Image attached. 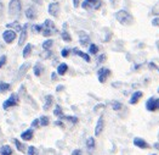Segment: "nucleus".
Returning <instances> with one entry per match:
<instances>
[{
    "instance_id": "f257e3e1",
    "label": "nucleus",
    "mask_w": 159,
    "mask_h": 155,
    "mask_svg": "<svg viewBox=\"0 0 159 155\" xmlns=\"http://www.w3.org/2000/svg\"><path fill=\"white\" fill-rule=\"evenodd\" d=\"M115 18H117V21L118 22H120L122 25H125V26H127V25H131L132 23V16L127 12V10H119L118 12H115Z\"/></svg>"
},
{
    "instance_id": "f03ea898",
    "label": "nucleus",
    "mask_w": 159,
    "mask_h": 155,
    "mask_svg": "<svg viewBox=\"0 0 159 155\" xmlns=\"http://www.w3.org/2000/svg\"><path fill=\"white\" fill-rule=\"evenodd\" d=\"M21 0H11L9 4V15L11 17H16L18 16V14L21 12Z\"/></svg>"
},
{
    "instance_id": "7ed1b4c3",
    "label": "nucleus",
    "mask_w": 159,
    "mask_h": 155,
    "mask_svg": "<svg viewBox=\"0 0 159 155\" xmlns=\"http://www.w3.org/2000/svg\"><path fill=\"white\" fill-rule=\"evenodd\" d=\"M56 32H57V30H56V27H55V23H54L51 20H46V21L44 22L41 33H43L45 37H50V35H52V34L56 33Z\"/></svg>"
},
{
    "instance_id": "20e7f679",
    "label": "nucleus",
    "mask_w": 159,
    "mask_h": 155,
    "mask_svg": "<svg viewBox=\"0 0 159 155\" xmlns=\"http://www.w3.org/2000/svg\"><path fill=\"white\" fill-rule=\"evenodd\" d=\"M102 6V0H84L81 4V7L88 10V9H94L98 10Z\"/></svg>"
},
{
    "instance_id": "39448f33",
    "label": "nucleus",
    "mask_w": 159,
    "mask_h": 155,
    "mask_svg": "<svg viewBox=\"0 0 159 155\" xmlns=\"http://www.w3.org/2000/svg\"><path fill=\"white\" fill-rule=\"evenodd\" d=\"M146 109L148 111H156L159 110V99L157 98H150L147 101H146Z\"/></svg>"
},
{
    "instance_id": "423d86ee",
    "label": "nucleus",
    "mask_w": 159,
    "mask_h": 155,
    "mask_svg": "<svg viewBox=\"0 0 159 155\" xmlns=\"http://www.w3.org/2000/svg\"><path fill=\"white\" fill-rule=\"evenodd\" d=\"M97 76H98V81L101 83H104L107 81V78L111 76V70L109 68H106V67H102L97 71Z\"/></svg>"
},
{
    "instance_id": "0eeeda50",
    "label": "nucleus",
    "mask_w": 159,
    "mask_h": 155,
    "mask_svg": "<svg viewBox=\"0 0 159 155\" xmlns=\"http://www.w3.org/2000/svg\"><path fill=\"white\" fill-rule=\"evenodd\" d=\"M17 103H18V96H17L16 94H11V96H10V98L4 103L2 108L6 110V109H9V108H11V106L17 105Z\"/></svg>"
},
{
    "instance_id": "6e6552de",
    "label": "nucleus",
    "mask_w": 159,
    "mask_h": 155,
    "mask_svg": "<svg viewBox=\"0 0 159 155\" xmlns=\"http://www.w3.org/2000/svg\"><path fill=\"white\" fill-rule=\"evenodd\" d=\"M2 38H4V40L6 43L10 44L16 39V32L12 31V30H7V31H5L2 33Z\"/></svg>"
},
{
    "instance_id": "1a4fd4ad",
    "label": "nucleus",
    "mask_w": 159,
    "mask_h": 155,
    "mask_svg": "<svg viewBox=\"0 0 159 155\" xmlns=\"http://www.w3.org/2000/svg\"><path fill=\"white\" fill-rule=\"evenodd\" d=\"M134 144H135L137 148H141V149H148V148H151V145H150L143 138H140V137L134 138Z\"/></svg>"
},
{
    "instance_id": "9d476101",
    "label": "nucleus",
    "mask_w": 159,
    "mask_h": 155,
    "mask_svg": "<svg viewBox=\"0 0 159 155\" xmlns=\"http://www.w3.org/2000/svg\"><path fill=\"white\" fill-rule=\"evenodd\" d=\"M49 14L51 15V16H54V17H56L57 15H59V12H60V4L59 2H51L50 5H49Z\"/></svg>"
},
{
    "instance_id": "9b49d317",
    "label": "nucleus",
    "mask_w": 159,
    "mask_h": 155,
    "mask_svg": "<svg viewBox=\"0 0 159 155\" xmlns=\"http://www.w3.org/2000/svg\"><path fill=\"white\" fill-rule=\"evenodd\" d=\"M27 30H28V25H25V26L22 27V30H21V37H20V39H18V45H20V47H22V45L25 44L26 39H27Z\"/></svg>"
},
{
    "instance_id": "f8f14e48",
    "label": "nucleus",
    "mask_w": 159,
    "mask_h": 155,
    "mask_svg": "<svg viewBox=\"0 0 159 155\" xmlns=\"http://www.w3.org/2000/svg\"><path fill=\"white\" fill-rule=\"evenodd\" d=\"M103 124H104V121H103V116H100L98 121H97V124H96V128H95V136H100L101 132L103 131Z\"/></svg>"
},
{
    "instance_id": "ddd939ff",
    "label": "nucleus",
    "mask_w": 159,
    "mask_h": 155,
    "mask_svg": "<svg viewBox=\"0 0 159 155\" xmlns=\"http://www.w3.org/2000/svg\"><path fill=\"white\" fill-rule=\"evenodd\" d=\"M142 95H143V94H142V92H140V91L135 92V93L131 95V98H130V101H129V103H130L131 105H135V104H137V101H138V100L142 98Z\"/></svg>"
},
{
    "instance_id": "4468645a",
    "label": "nucleus",
    "mask_w": 159,
    "mask_h": 155,
    "mask_svg": "<svg viewBox=\"0 0 159 155\" xmlns=\"http://www.w3.org/2000/svg\"><path fill=\"white\" fill-rule=\"evenodd\" d=\"M79 35H80V44H81V45H88L89 42H90L89 35H88L85 32H79Z\"/></svg>"
},
{
    "instance_id": "2eb2a0df",
    "label": "nucleus",
    "mask_w": 159,
    "mask_h": 155,
    "mask_svg": "<svg viewBox=\"0 0 159 155\" xmlns=\"http://www.w3.org/2000/svg\"><path fill=\"white\" fill-rule=\"evenodd\" d=\"M73 53H74L75 55L80 56V58H83L86 62H90V60H91L90 56H89L88 54H85V53H83V51H80V50H78V49H73Z\"/></svg>"
},
{
    "instance_id": "dca6fc26",
    "label": "nucleus",
    "mask_w": 159,
    "mask_h": 155,
    "mask_svg": "<svg viewBox=\"0 0 159 155\" xmlns=\"http://www.w3.org/2000/svg\"><path fill=\"white\" fill-rule=\"evenodd\" d=\"M21 138L23 141H31L33 138V129H27L21 134Z\"/></svg>"
},
{
    "instance_id": "f3484780",
    "label": "nucleus",
    "mask_w": 159,
    "mask_h": 155,
    "mask_svg": "<svg viewBox=\"0 0 159 155\" xmlns=\"http://www.w3.org/2000/svg\"><path fill=\"white\" fill-rule=\"evenodd\" d=\"M29 66H31V65H29L28 62H25V63L20 67V71H18V77H23V76H25V73L27 72V70L29 68Z\"/></svg>"
},
{
    "instance_id": "a211bd4d",
    "label": "nucleus",
    "mask_w": 159,
    "mask_h": 155,
    "mask_svg": "<svg viewBox=\"0 0 159 155\" xmlns=\"http://www.w3.org/2000/svg\"><path fill=\"white\" fill-rule=\"evenodd\" d=\"M52 101H54V98H52V95H46V98H45V105H44V110H49V108L52 105Z\"/></svg>"
},
{
    "instance_id": "6ab92c4d",
    "label": "nucleus",
    "mask_w": 159,
    "mask_h": 155,
    "mask_svg": "<svg viewBox=\"0 0 159 155\" xmlns=\"http://www.w3.org/2000/svg\"><path fill=\"white\" fill-rule=\"evenodd\" d=\"M0 154L1 155H11L12 154V149L10 145H2L0 149Z\"/></svg>"
},
{
    "instance_id": "aec40b11",
    "label": "nucleus",
    "mask_w": 159,
    "mask_h": 155,
    "mask_svg": "<svg viewBox=\"0 0 159 155\" xmlns=\"http://www.w3.org/2000/svg\"><path fill=\"white\" fill-rule=\"evenodd\" d=\"M67 70H68L67 63H60L59 67H57V73H59L60 76H63L64 73L67 72Z\"/></svg>"
},
{
    "instance_id": "412c9836",
    "label": "nucleus",
    "mask_w": 159,
    "mask_h": 155,
    "mask_svg": "<svg viewBox=\"0 0 159 155\" xmlns=\"http://www.w3.org/2000/svg\"><path fill=\"white\" fill-rule=\"evenodd\" d=\"M26 16H27L29 20L35 18V17H36V11H35V9H34V7H29V9L26 11Z\"/></svg>"
},
{
    "instance_id": "4be33fe9",
    "label": "nucleus",
    "mask_w": 159,
    "mask_h": 155,
    "mask_svg": "<svg viewBox=\"0 0 159 155\" xmlns=\"http://www.w3.org/2000/svg\"><path fill=\"white\" fill-rule=\"evenodd\" d=\"M43 71H44L43 65H41L40 62H38V63L34 66V73H35V76H40V75L43 73Z\"/></svg>"
},
{
    "instance_id": "5701e85b",
    "label": "nucleus",
    "mask_w": 159,
    "mask_h": 155,
    "mask_svg": "<svg viewBox=\"0 0 159 155\" xmlns=\"http://www.w3.org/2000/svg\"><path fill=\"white\" fill-rule=\"evenodd\" d=\"M32 49H33V45L32 44H27L23 49V58H28L32 53Z\"/></svg>"
},
{
    "instance_id": "b1692460",
    "label": "nucleus",
    "mask_w": 159,
    "mask_h": 155,
    "mask_svg": "<svg viewBox=\"0 0 159 155\" xmlns=\"http://www.w3.org/2000/svg\"><path fill=\"white\" fill-rule=\"evenodd\" d=\"M52 44H54V40H52V39H47V40H45V42L43 43V48H44V50H50V48L52 47Z\"/></svg>"
},
{
    "instance_id": "393cba45",
    "label": "nucleus",
    "mask_w": 159,
    "mask_h": 155,
    "mask_svg": "<svg viewBox=\"0 0 159 155\" xmlns=\"http://www.w3.org/2000/svg\"><path fill=\"white\" fill-rule=\"evenodd\" d=\"M89 53L93 54V55L97 54V53H98V47H97L96 44H94V43L90 44V45H89Z\"/></svg>"
},
{
    "instance_id": "a878e982",
    "label": "nucleus",
    "mask_w": 159,
    "mask_h": 155,
    "mask_svg": "<svg viewBox=\"0 0 159 155\" xmlns=\"http://www.w3.org/2000/svg\"><path fill=\"white\" fill-rule=\"evenodd\" d=\"M123 108V105H122V103H119V101H117V100H114V101H112V109L113 110H115V111H118V110H120Z\"/></svg>"
},
{
    "instance_id": "bb28decb",
    "label": "nucleus",
    "mask_w": 159,
    "mask_h": 155,
    "mask_svg": "<svg viewBox=\"0 0 159 155\" xmlns=\"http://www.w3.org/2000/svg\"><path fill=\"white\" fill-rule=\"evenodd\" d=\"M49 122H50V120H49L47 116H41V117L39 119V124H40V126H47Z\"/></svg>"
},
{
    "instance_id": "cd10ccee",
    "label": "nucleus",
    "mask_w": 159,
    "mask_h": 155,
    "mask_svg": "<svg viewBox=\"0 0 159 155\" xmlns=\"http://www.w3.org/2000/svg\"><path fill=\"white\" fill-rule=\"evenodd\" d=\"M86 147H88L89 149H94V148H95V139H94L93 137H90V138L86 141Z\"/></svg>"
},
{
    "instance_id": "c85d7f7f",
    "label": "nucleus",
    "mask_w": 159,
    "mask_h": 155,
    "mask_svg": "<svg viewBox=\"0 0 159 155\" xmlns=\"http://www.w3.org/2000/svg\"><path fill=\"white\" fill-rule=\"evenodd\" d=\"M54 114H55L57 117H61V119H62V117L64 116L63 112H62V109H61V106H60V105H57V106H56V109H55Z\"/></svg>"
},
{
    "instance_id": "c756f323",
    "label": "nucleus",
    "mask_w": 159,
    "mask_h": 155,
    "mask_svg": "<svg viewBox=\"0 0 159 155\" xmlns=\"http://www.w3.org/2000/svg\"><path fill=\"white\" fill-rule=\"evenodd\" d=\"M10 89V84L9 83H5V82H0V93L1 92H6Z\"/></svg>"
},
{
    "instance_id": "7c9ffc66",
    "label": "nucleus",
    "mask_w": 159,
    "mask_h": 155,
    "mask_svg": "<svg viewBox=\"0 0 159 155\" xmlns=\"http://www.w3.org/2000/svg\"><path fill=\"white\" fill-rule=\"evenodd\" d=\"M61 35H62V39H63L64 42H70V40H72V38H70L69 33L66 31V30L62 31V34H61Z\"/></svg>"
},
{
    "instance_id": "2f4dec72",
    "label": "nucleus",
    "mask_w": 159,
    "mask_h": 155,
    "mask_svg": "<svg viewBox=\"0 0 159 155\" xmlns=\"http://www.w3.org/2000/svg\"><path fill=\"white\" fill-rule=\"evenodd\" d=\"M62 119L69 121V122H72V124H77V122H78V117H75V116H63Z\"/></svg>"
},
{
    "instance_id": "473e14b6",
    "label": "nucleus",
    "mask_w": 159,
    "mask_h": 155,
    "mask_svg": "<svg viewBox=\"0 0 159 155\" xmlns=\"http://www.w3.org/2000/svg\"><path fill=\"white\" fill-rule=\"evenodd\" d=\"M7 27H9V28H11V27H13V28H15L16 31H20V32H21V30H22V28H21V26L18 25V22H13V23H9V25H7Z\"/></svg>"
},
{
    "instance_id": "72a5a7b5",
    "label": "nucleus",
    "mask_w": 159,
    "mask_h": 155,
    "mask_svg": "<svg viewBox=\"0 0 159 155\" xmlns=\"http://www.w3.org/2000/svg\"><path fill=\"white\" fill-rule=\"evenodd\" d=\"M15 141V143H16V147H17V149L20 150V152H25V147H23V144H21L17 139H13Z\"/></svg>"
},
{
    "instance_id": "f704fd0d",
    "label": "nucleus",
    "mask_w": 159,
    "mask_h": 155,
    "mask_svg": "<svg viewBox=\"0 0 159 155\" xmlns=\"http://www.w3.org/2000/svg\"><path fill=\"white\" fill-rule=\"evenodd\" d=\"M152 14L153 15H159V1L153 6V9H152Z\"/></svg>"
},
{
    "instance_id": "c9c22d12",
    "label": "nucleus",
    "mask_w": 159,
    "mask_h": 155,
    "mask_svg": "<svg viewBox=\"0 0 159 155\" xmlns=\"http://www.w3.org/2000/svg\"><path fill=\"white\" fill-rule=\"evenodd\" d=\"M35 154H36L35 147H29V148H28V155H35Z\"/></svg>"
},
{
    "instance_id": "e433bc0d",
    "label": "nucleus",
    "mask_w": 159,
    "mask_h": 155,
    "mask_svg": "<svg viewBox=\"0 0 159 155\" xmlns=\"http://www.w3.org/2000/svg\"><path fill=\"white\" fill-rule=\"evenodd\" d=\"M33 30L35 32H41L43 31V26H40V25H35L34 27H33Z\"/></svg>"
},
{
    "instance_id": "4c0bfd02",
    "label": "nucleus",
    "mask_w": 159,
    "mask_h": 155,
    "mask_svg": "<svg viewBox=\"0 0 159 155\" xmlns=\"http://www.w3.org/2000/svg\"><path fill=\"white\" fill-rule=\"evenodd\" d=\"M61 55H62L63 58H67V56L69 55V50H68V49H63V50L61 51Z\"/></svg>"
},
{
    "instance_id": "58836bf2",
    "label": "nucleus",
    "mask_w": 159,
    "mask_h": 155,
    "mask_svg": "<svg viewBox=\"0 0 159 155\" xmlns=\"http://www.w3.org/2000/svg\"><path fill=\"white\" fill-rule=\"evenodd\" d=\"M5 62H6V56H1L0 58V68L5 65Z\"/></svg>"
},
{
    "instance_id": "ea45409f",
    "label": "nucleus",
    "mask_w": 159,
    "mask_h": 155,
    "mask_svg": "<svg viewBox=\"0 0 159 155\" xmlns=\"http://www.w3.org/2000/svg\"><path fill=\"white\" fill-rule=\"evenodd\" d=\"M109 1H111V4H112V6H113V7H117L120 0H109Z\"/></svg>"
},
{
    "instance_id": "a19ab883",
    "label": "nucleus",
    "mask_w": 159,
    "mask_h": 155,
    "mask_svg": "<svg viewBox=\"0 0 159 155\" xmlns=\"http://www.w3.org/2000/svg\"><path fill=\"white\" fill-rule=\"evenodd\" d=\"M106 60V55L103 54V55H100V58L97 59V61H98V63H101V62H103Z\"/></svg>"
},
{
    "instance_id": "79ce46f5",
    "label": "nucleus",
    "mask_w": 159,
    "mask_h": 155,
    "mask_svg": "<svg viewBox=\"0 0 159 155\" xmlns=\"http://www.w3.org/2000/svg\"><path fill=\"white\" fill-rule=\"evenodd\" d=\"M152 25H153V26H156V27H157V26H159V17L154 18V20L152 21Z\"/></svg>"
},
{
    "instance_id": "37998d69",
    "label": "nucleus",
    "mask_w": 159,
    "mask_h": 155,
    "mask_svg": "<svg viewBox=\"0 0 159 155\" xmlns=\"http://www.w3.org/2000/svg\"><path fill=\"white\" fill-rule=\"evenodd\" d=\"M33 127H38L39 126V119H36V120H34L33 121V124H32Z\"/></svg>"
},
{
    "instance_id": "c03bdc74",
    "label": "nucleus",
    "mask_w": 159,
    "mask_h": 155,
    "mask_svg": "<svg viewBox=\"0 0 159 155\" xmlns=\"http://www.w3.org/2000/svg\"><path fill=\"white\" fill-rule=\"evenodd\" d=\"M72 155H81V152H80L79 149H75V150H73Z\"/></svg>"
},
{
    "instance_id": "a18cd8bd",
    "label": "nucleus",
    "mask_w": 159,
    "mask_h": 155,
    "mask_svg": "<svg viewBox=\"0 0 159 155\" xmlns=\"http://www.w3.org/2000/svg\"><path fill=\"white\" fill-rule=\"evenodd\" d=\"M73 2H74V6L78 7V5H79V0H73Z\"/></svg>"
},
{
    "instance_id": "49530a36",
    "label": "nucleus",
    "mask_w": 159,
    "mask_h": 155,
    "mask_svg": "<svg viewBox=\"0 0 159 155\" xmlns=\"http://www.w3.org/2000/svg\"><path fill=\"white\" fill-rule=\"evenodd\" d=\"M56 124H57V126H61V127H63V124H62L61 121H56Z\"/></svg>"
},
{
    "instance_id": "de8ad7c7",
    "label": "nucleus",
    "mask_w": 159,
    "mask_h": 155,
    "mask_svg": "<svg viewBox=\"0 0 159 155\" xmlns=\"http://www.w3.org/2000/svg\"><path fill=\"white\" fill-rule=\"evenodd\" d=\"M150 67H152V68H156V65H154V63H150Z\"/></svg>"
},
{
    "instance_id": "09e8293b",
    "label": "nucleus",
    "mask_w": 159,
    "mask_h": 155,
    "mask_svg": "<svg viewBox=\"0 0 159 155\" xmlns=\"http://www.w3.org/2000/svg\"><path fill=\"white\" fill-rule=\"evenodd\" d=\"M154 148H157L159 150V143H156V144H154Z\"/></svg>"
},
{
    "instance_id": "8fccbe9b",
    "label": "nucleus",
    "mask_w": 159,
    "mask_h": 155,
    "mask_svg": "<svg viewBox=\"0 0 159 155\" xmlns=\"http://www.w3.org/2000/svg\"><path fill=\"white\" fill-rule=\"evenodd\" d=\"M51 76H52V80H56V73H52Z\"/></svg>"
},
{
    "instance_id": "3c124183",
    "label": "nucleus",
    "mask_w": 159,
    "mask_h": 155,
    "mask_svg": "<svg viewBox=\"0 0 159 155\" xmlns=\"http://www.w3.org/2000/svg\"><path fill=\"white\" fill-rule=\"evenodd\" d=\"M158 93H159V88H158Z\"/></svg>"
},
{
    "instance_id": "603ef678",
    "label": "nucleus",
    "mask_w": 159,
    "mask_h": 155,
    "mask_svg": "<svg viewBox=\"0 0 159 155\" xmlns=\"http://www.w3.org/2000/svg\"><path fill=\"white\" fill-rule=\"evenodd\" d=\"M152 155H156V154H152Z\"/></svg>"
}]
</instances>
